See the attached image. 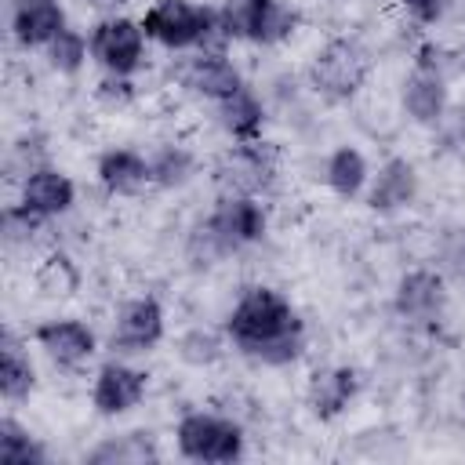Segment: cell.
Returning a JSON list of instances; mask_svg holds the SVG:
<instances>
[{
  "mask_svg": "<svg viewBox=\"0 0 465 465\" xmlns=\"http://www.w3.org/2000/svg\"><path fill=\"white\" fill-rule=\"evenodd\" d=\"M294 29H298V11L276 0V4L269 7V15H265V25H262L258 44H280V40H287Z\"/></svg>",
  "mask_w": 465,
  "mask_h": 465,
  "instance_id": "cell-29",
  "label": "cell"
},
{
  "mask_svg": "<svg viewBox=\"0 0 465 465\" xmlns=\"http://www.w3.org/2000/svg\"><path fill=\"white\" fill-rule=\"evenodd\" d=\"M272 174H276V153L262 138L258 142H236L214 163V182L225 193H243V196H258L262 189H269Z\"/></svg>",
  "mask_w": 465,
  "mask_h": 465,
  "instance_id": "cell-8",
  "label": "cell"
},
{
  "mask_svg": "<svg viewBox=\"0 0 465 465\" xmlns=\"http://www.w3.org/2000/svg\"><path fill=\"white\" fill-rule=\"evenodd\" d=\"M98 94L109 102V105H124V102H131V84H127V76H113L109 73V80H102L98 84Z\"/></svg>",
  "mask_w": 465,
  "mask_h": 465,
  "instance_id": "cell-32",
  "label": "cell"
},
{
  "mask_svg": "<svg viewBox=\"0 0 465 465\" xmlns=\"http://www.w3.org/2000/svg\"><path fill=\"white\" fill-rule=\"evenodd\" d=\"M33 385H36V371L29 363V352L15 341V334L4 331V338H0V396L7 403H18L33 392Z\"/></svg>",
  "mask_w": 465,
  "mask_h": 465,
  "instance_id": "cell-20",
  "label": "cell"
},
{
  "mask_svg": "<svg viewBox=\"0 0 465 465\" xmlns=\"http://www.w3.org/2000/svg\"><path fill=\"white\" fill-rule=\"evenodd\" d=\"M94 11H102V15H116V7H124L127 0H87Z\"/></svg>",
  "mask_w": 465,
  "mask_h": 465,
  "instance_id": "cell-33",
  "label": "cell"
},
{
  "mask_svg": "<svg viewBox=\"0 0 465 465\" xmlns=\"http://www.w3.org/2000/svg\"><path fill=\"white\" fill-rule=\"evenodd\" d=\"M91 58L113 76H131L145 58L142 22H131L124 15H105L91 29Z\"/></svg>",
  "mask_w": 465,
  "mask_h": 465,
  "instance_id": "cell-7",
  "label": "cell"
},
{
  "mask_svg": "<svg viewBox=\"0 0 465 465\" xmlns=\"http://www.w3.org/2000/svg\"><path fill=\"white\" fill-rule=\"evenodd\" d=\"M403 7L411 11V18H414V22L432 25V22H440V18H443L447 0H403Z\"/></svg>",
  "mask_w": 465,
  "mask_h": 465,
  "instance_id": "cell-31",
  "label": "cell"
},
{
  "mask_svg": "<svg viewBox=\"0 0 465 465\" xmlns=\"http://www.w3.org/2000/svg\"><path fill=\"white\" fill-rule=\"evenodd\" d=\"M178 356H182L185 363H193V367H207V363H214V360L222 356V341H218L214 331L196 327V331L182 334V341H178Z\"/></svg>",
  "mask_w": 465,
  "mask_h": 465,
  "instance_id": "cell-27",
  "label": "cell"
},
{
  "mask_svg": "<svg viewBox=\"0 0 465 465\" xmlns=\"http://www.w3.org/2000/svg\"><path fill=\"white\" fill-rule=\"evenodd\" d=\"M145 389H149L145 371H138V367H131V363H124V360H109V363H102L98 374H94L91 403H94L98 414L116 418V414L134 411V407L142 403Z\"/></svg>",
  "mask_w": 465,
  "mask_h": 465,
  "instance_id": "cell-10",
  "label": "cell"
},
{
  "mask_svg": "<svg viewBox=\"0 0 465 465\" xmlns=\"http://www.w3.org/2000/svg\"><path fill=\"white\" fill-rule=\"evenodd\" d=\"M367 69H371V54L360 40H349V36H338L331 44L320 47V54L312 58L309 65V84L316 94H323L327 102H345L352 98L363 80H367Z\"/></svg>",
  "mask_w": 465,
  "mask_h": 465,
  "instance_id": "cell-5",
  "label": "cell"
},
{
  "mask_svg": "<svg viewBox=\"0 0 465 465\" xmlns=\"http://www.w3.org/2000/svg\"><path fill=\"white\" fill-rule=\"evenodd\" d=\"M178 80H182V87H189L193 94H203L211 102H225L240 87H247L240 69L222 51H200V54L185 58L178 65Z\"/></svg>",
  "mask_w": 465,
  "mask_h": 465,
  "instance_id": "cell-12",
  "label": "cell"
},
{
  "mask_svg": "<svg viewBox=\"0 0 465 465\" xmlns=\"http://www.w3.org/2000/svg\"><path fill=\"white\" fill-rule=\"evenodd\" d=\"M91 465H145V461H160V447L153 432H124V436H109L102 440L91 454Z\"/></svg>",
  "mask_w": 465,
  "mask_h": 465,
  "instance_id": "cell-19",
  "label": "cell"
},
{
  "mask_svg": "<svg viewBox=\"0 0 465 465\" xmlns=\"http://www.w3.org/2000/svg\"><path fill=\"white\" fill-rule=\"evenodd\" d=\"M218 124L236 142H258L262 138V124H265V109L247 87H240L232 98L218 102Z\"/></svg>",
  "mask_w": 465,
  "mask_h": 465,
  "instance_id": "cell-21",
  "label": "cell"
},
{
  "mask_svg": "<svg viewBox=\"0 0 465 465\" xmlns=\"http://www.w3.org/2000/svg\"><path fill=\"white\" fill-rule=\"evenodd\" d=\"M323 178H327V185H331V193H334V196L352 200V196H360V193L367 189L371 171H367V160H363V153H360V149L341 145V149H334V153L327 156Z\"/></svg>",
  "mask_w": 465,
  "mask_h": 465,
  "instance_id": "cell-22",
  "label": "cell"
},
{
  "mask_svg": "<svg viewBox=\"0 0 465 465\" xmlns=\"http://www.w3.org/2000/svg\"><path fill=\"white\" fill-rule=\"evenodd\" d=\"M174 440H178V454L189 458V461L225 465V461L243 458V429L232 418H222V414L189 411L178 421Z\"/></svg>",
  "mask_w": 465,
  "mask_h": 465,
  "instance_id": "cell-4",
  "label": "cell"
},
{
  "mask_svg": "<svg viewBox=\"0 0 465 465\" xmlns=\"http://www.w3.org/2000/svg\"><path fill=\"white\" fill-rule=\"evenodd\" d=\"M225 334L243 356L265 367H287L305 349L298 309L272 287H247L225 320Z\"/></svg>",
  "mask_w": 465,
  "mask_h": 465,
  "instance_id": "cell-1",
  "label": "cell"
},
{
  "mask_svg": "<svg viewBox=\"0 0 465 465\" xmlns=\"http://www.w3.org/2000/svg\"><path fill=\"white\" fill-rule=\"evenodd\" d=\"M142 29L149 40H156L171 51H189L214 36L218 11H211L207 4H196V0H156L142 15Z\"/></svg>",
  "mask_w": 465,
  "mask_h": 465,
  "instance_id": "cell-3",
  "label": "cell"
},
{
  "mask_svg": "<svg viewBox=\"0 0 465 465\" xmlns=\"http://www.w3.org/2000/svg\"><path fill=\"white\" fill-rule=\"evenodd\" d=\"M360 392V374L352 367H327L316 371L309 381V407L316 418H338Z\"/></svg>",
  "mask_w": 465,
  "mask_h": 465,
  "instance_id": "cell-18",
  "label": "cell"
},
{
  "mask_svg": "<svg viewBox=\"0 0 465 465\" xmlns=\"http://www.w3.org/2000/svg\"><path fill=\"white\" fill-rule=\"evenodd\" d=\"M33 338L51 356V363L69 367V371L80 367V363H87L94 356V349H98L94 331L87 323H80V320H47V323L36 327Z\"/></svg>",
  "mask_w": 465,
  "mask_h": 465,
  "instance_id": "cell-13",
  "label": "cell"
},
{
  "mask_svg": "<svg viewBox=\"0 0 465 465\" xmlns=\"http://www.w3.org/2000/svg\"><path fill=\"white\" fill-rule=\"evenodd\" d=\"M0 461H7V465H44L47 450L25 425H18L15 418H4L0 421Z\"/></svg>",
  "mask_w": 465,
  "mask_h": 465,
  "instance_id": "cell-24",
  "label": "cell"
},
{
  "mask_svg": "<svg viewBox=\"0 0 465 465\" xmlns=\"http://www.w3.org/2000/svg\"><path fill=\"white\" fill-rule=\"evenodd\" d=\"M443 258L458 280H465V229H450L443 240Z\"/></svg>",
  "mask_w": 465,
  "mask_h": 465,
  "instance_id": "cell-30",
  "label": "cell"
},
{
  "mask_svg": "<svg viewBox=\"0 0 465 465\" xmlns=\"http://www.w3.org/2000/svg\"><path fill=\"white\" fill-rule=\"evenodd\" d=\"M272 4L276 0H222V7H218V29H222V36L258 44L262 25H265V15H269Z\"/></svg>",
  "mask_w": 465,
  "mask_h": 465,
  "instance_id": "cell-23",
  "label": "cell"
},
{
  "mask_svg": "<svg viewBox=\"0 0 465 465\" xmlns=\"http://www.w3.org/2000/svg\"><path fill=\"white\" fill-rule=\"evenodd\" d=\"M98 182L109 196H138L153 185V167L134 149H109L98 156Z\"/></svg>",
  "mask_w": 465,
  "mask_h": 465,
  "instance_id": "cell-17",
  "label": "cell"
},
{
  "mask_svg": "<svg viewBox=\"0 0 465 465\" xmlns=\"http://www.w3.org/2000/svg\"><path fill=\"white\" fill-rule=\"evenodd\" d=\"M65 29V7L58 0H15L11 33L22 47H47Z\"/></svg>",
  "mask_w": 465,
  "mask_h": 465,
  "instance_id": "cell-16",
  "label": "cell"
},
{
  "mask_svg": "<svg viewBox=\"0 0 465 465\" xmlns=\"http://www.w3.org/2000/svg\"><path fill=\"white\" fill-rule=\"evenodd\" d=\"M149 167H153V185L160 189H178L193 178L196 171V156L185 149V145H160L153 156H149Z\"/></svg>",
  "mask_w": 465,
  "mask_h": 465,
  "instance_id": "cell-25",
  "label": "cell"
},
{
  "mask_svg": "<svg viewBox=\"0 0 465 465\" xmlns=\"http://www.w3.org/2000/svg\"><path fill=\"white\" fill-rule=\"evenodd\" d=\"M458 69H461V73H465V44H461V47H458Z\"/></svg>",
  "mask_w": 465,
  "mask_h": 465,
  "instance_id": "cell-34",
  "label": "cell"
},
{
  "mask_svg": "<svg viewBox=\"0 0 465 465\" xmlns=\"http://www.w3.org/2000/svg\"><path fill=\"white\" fill-rule=\"evenodd\" d=\"M269 229L265 207L258 203V196H243V193H225L214 211L193 229L189 236V254L196 265H211L214 258H225L247 243H258Z\"/></svg>",
  "mask_w": 465,
  "mask_h": 465,
  "instance_id": "cell-2",
  "label": "cell"
},
{
  "mask_svg": "<svg viewBox=\"0 0 465 465\" xmlns=\"http://www.w3.org/2000/svg\"><path fill=\"white\" fill-rule=\"evenodd\" d=\"M40 225H44V218L33 214V211L22 207V203L4 207V214H0V229H4V240H7V243H25V240H33V236L40 232Z\"/></svg>",
  "mask_w": 465,
  "mask_h": 465,
  "instance_id": "cell-28",
  "label": "cell"
},
{
  "mask_svg": "<svg viewBox=\"0 0 465 465\" xmlns=\"http://www.w3.org/2000/svg\"><path fill=\"white\" fill-rule=\"evenodd\" d=\"M163 305L153 298V294H142V298H131L120 312H116V323H113V349L116 352H149L163 341Z\"/></svg>",
  "mask_w": 465,
  "mask_h": 465,
  "instance_id": "cell-9",
  "label": "cell"
},
{
  "mask_svg": "<svg viewBox=\"0 0 465 465\" xmlns=\"http://www.w3.org/2000/svg\"><path fill=\"white\" fill-rule=\"evenodd\" d=\"M403 109L414 124H440L447 113V80H443V51L425 44L418 47L414 69L403 80Z\"/></svg>",
  "mask_w": 465,
  "mask_h": 465,
  "instance_id": "cell-6",
  "label": "cell"
},
{
  "mask_svg": "<svg viewBox=\"0 0 465 465\" xmlns=\"http://www.w3.org/2000/svg\"><path fill=\"white\" fill-rule=\"evenodd\" d=\"M87 54H91V40H84V33L80 29H69V25L47 44V62L58 73H80V65L87 62Z\"/></svg>",
  "mask_w": 465,
  "mask_h": 465,
  "instance_id": "cell-26",
  "label": "cell"
},
{
  "mask_svg": "<svg viewBox=\"0 0 465 465\" xmlns=\"http://www.w3.org/2000/svg\"><path fill=\"white\" fill-rule=\"evenodd\" d=\"M418 196V171L411 160L403 156H392L378 167V174L371 178V189H367V207L378 211V214H392V211H403L411 207Z\"/></svg>",
  "mask_w": 465,
  "mask_h": 465,
  "instance_id": "cell-15",
  "label": "cell"
},
{
  "mask_svg": "<svg viewBox=\"0 0 465 465\" xmlns=\"http://www.w3.org/2000/svg\"><path fill=\"white\" fill-rule=\"evenodd\" d=\"M22 207H29L33 214H40L44 222L65 214L73 203H76V185L69 182V174H62L58 167L44 163L36 171H29L22 178V196H18Z\"/></svg>",
  "mask_w": 465,
  "mask_h": 465,
  "instance_id": "cell-14",
  "label": "cell"
},
{
  "mask_svg": "<svg viewBox=\"0 0 465 465\" xmlns=\"http://www.w3.org/2000/svg\"><path fill=\"white\" fill-rule=\"evenodd\" d=\"M392 305L411 323H436L447 309V283L436 269H411L400 276Z\"/></svg>",
  "mask_w": 465,
  "mask_h": 465,
  "instance_id": "cell-11",
  "label": "cell"
}]
</instances>
